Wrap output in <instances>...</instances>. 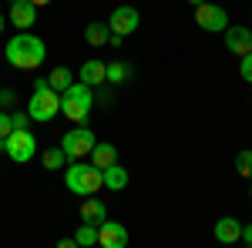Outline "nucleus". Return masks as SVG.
<instances>
[{
    "label": "nucleus",
    "instance_id": "nucleus-26",
    "mask_svg": "<svg viewBox=\"0 0 252 248\" xmlns=\"http://www.w3.org/2000/svg\"><path fill=\"white\" fill-rule=\"evenodd\" d=\"M239 74H242V81H246V84H252V54L239 57Z\"/></svg>",
    "mask_w": 252,
    "mask_h": 248
},
{
    "label": "nucleus",
    "instance_id": "nucleus-29",
    "mask_svg": "<svg viewBox=\"0 0 252 248\" xmlns=\"http://www.w3.org/2000/svg\"><path fill=\"white\" fill-rule=\"evenodd\" d=\"M108 44H111V47H121V44H125V37H118V34H111V37H108Z\"/></svg>",
    "mask_w": 252,
    "mask_h": 248
},
{
    "label": "nucleus",
    "instance_id": "nucleus-14",
    "mask_svg": "<svg viewBox=\"0 0 252 248\" xmlns=\"http://www.w3.org/2000/svg\"><path fill=\"white\" fill-rule=\"evenodd\" d=\"M81 221H88V225H101V221H108V208H104V201L88 194V198L81 201Z\"/></svg>",
    "mask_w": 252,
    "mask_h": 248
},
{
    "label": "nucleus",
    "instance_id": "nucleus-22",
    "mask_svg": "<svg viewBox=\"0 0 252 248\" xmlns=\"http://www.w3.org/2000/svg\"><path fill=\"white\" fill-rule=\"evenodd\" d=\"M235 171L242 174V178H252V151H249V148L235 154Z\"/></svg>",
    "mask_w": 252,
    "mask_h": 248
},
{
    "label": "nucleus",
    "instance_id": "nucleus-10",
    "mask_svg": "<svg viewBox=\"0 0 252 248\" xmlns=\"http://www.w3.org/2000/svg\"><path fill=\"white\" fill-rule=\"evenodd\" d=\"M222 34H225V51H229V54H235V57L252 54V30L249 27H232V24H229Z\"/></svg>",
    "mask_w": 252,
    "mask_h": 248
},
{
    "label": "nucleus",
    "instance_id": "nucleus-18",
    "mask_svg": "<svg viewBox=\"0 0 252 248\" xmlns=\"http://www.w3.org/2000/svg\"><path fill=\"white\" fill-rule=\"evenodd\" d=\"M91 165H97V168H108V165H115L118 161V148L115 144H101V141H94V148H91Z\"/></svg>",
    "mask_w": 252,
    "mask_h": 248
},
{
    "label": "nucleus",
    "instance_id": "nucleus-15",
    "mask_svg": "<svg viewBox=\"0 0 252 248\" xmlns=\"http://www.w3.org/2000/svg\"><path fill=\"white\" fill-rule=\"evenodd\" d=\"M101 174H104V188L108 191H125L128 188V171L121 168V165H108V168H101Z\"/></svg>",
    "mask_w": 252,
    "mask_h": 248
},
{
    "label": "nucleus",
    "instance_id": "nucleus-25",
    "mask_svg": "<svg viewBox=\"0 0 252 248\" xmlns=\"http://www.w3.org/2000/svg\"><path fill=\"white\" fill-rule=\"evenodd\" d=\"M17 104V91L14 87H0V108L7 111V108H14Z\"/></svg>",
    "mask_w": 252,
    "mask_h": 248
},
{
    "label": "nucleus",
    "instance_id": "nucleus-32",
    "mask_svg": "<svg viewBox=\"0 0 252 248\" xmlns=\"http://www.w3.org/2000/svg\"><path fill=\"white\" fill-rule=\"evenodd\" d=\"M189 3H192V7H198V3H205V0H189Z\"/></svg>",
    "mask_w": 252,
    "mask_h": 248
},
{
    "label": "nucleus",
    "instance_id": "nucleus-11",
    "mask_svg": "<svg viewBox=\"0 0 252 248\" xmlns=\"http://www.w3.org/2000/svg\"><path fill=\"white\" fill-rule=\"evenodd\" d=\"M34 20H37V7H34L31 0H14V3H10V24H14L17 30H31Z\"/></svg>",
    "mask_w": 252,
    "mask_h": 248
},
{
    "label": "nucleus",
    "instance_id": "nucleus-34",
    "mask_svg": "<svg viewBox=\"0 0 252 248\" xmlns=\"http://www.w3.org/2000/svg\"><path fill=\"white\" fill-rule=\"evenodd\" d=\"M249 14H252V10H249Z\"/></svg>",
    "mask_w": 252,
    "mask_h": 248
},
{
    "label": "nucleus",
    "instance_id": "nucleus-33",
    "mask_svg": "<svg viewBox=\"0 0 252 248\" xmlns=\"http://www.w3.org/2000/svg\"><path fill=\"white\" fill-rule=\"evenodd\" d=\"M249 181H252V178H249ZM249 198H252V185H249Z\"/></svg>",
    "mask_w": 252,
    "mask_h": 248
},
{
    "label": "nucleus",
    "instance_id": "nucleus-2",
    "mask_svg": "<svg viewBox=\"0 0 252 248\" xmlns=\"http://www.w3.org/2000/svg\"><path fill=\"white\" fill-rule=\"evenodd\" d=\"M64 185H67V191H71V194L88 198V194H97V191L104 188V174H101V168H97V165H91V161L78 158V161H67Z\"/></svg>",
    "mask_w": 252,
    "mask_h": 248
},
{
    "label": "nucleus",
    "instance_id": "nucleus-16",
    "mask_svg": "<svg viewBox=\"0 0 252 248\" xmlns=\"http://www.w3.org/2000/svg\"><path fill=\"white\" fill-rule=\"evenodd\" d=\"M108 37H111V27H108L104 20H91V24L84 27V40H88L91 47H104Z\"/></svg>",
    "mask_w": 252,
    "mask_h": 248
},
{
    "label": "nucleus",
    "instance_id": "nucleus-4",
    "mask_svg": "<svg viewBox=\"0 0 252 248\" xmlns=\"http://www.w3.org/2000/svg\"><path fill=\"white\" fill-rule=\"evenodd\" d=\"M27 114L31 121H54L61 114V94L47 84V77H37V84H34V94L27 101Z\"/></svg>",
    "mask_w": 252,
    "mask_h": 248
},
{
    "label": "nucleus",
    "instance_id": "nucleus-28",
    "mask_svg": "<svg viewBox=\"0 0 252 248\" xmlns=\"http://www.w3.org/2000/svg\"><path fill=\"white\" fill-rule=\"evenodd\" d=\"M74 245H78L74 238H61V242H58V248H74Z\"/></svg>",
    "mask_w": 252,
    "mask_h": 248
},
{
    "label": "nucleus",
    "instance_id": "nucleus-7",
    "mask_svg": "<svg viewBox=\"0 0 252 248\" xmlns=\"http://www.w3.org/2000/svg\"><path fill=\"white\" fill-rule=\"evenodd\" d=\"M195 24H198L202 30H209V34H222V30L229 27V10L205 0V3L195 7Z\"/></svg>",
    "mask_w": 252,
    "mask_h": 248
},
{
    "label": "nucleus",
    "instance_id": "nucleus-24",
    "mask_svg": "<svg viewBox=\"0 0 252 248\" xmlns=\"http://www.w3.org/2000/svg\"><path fill=\"white\" fill-rule=\"evenodd\" d=\"M10 131H14L10 111H3V108H0V141H7V138H10Z\"/></svg>",
    "mask_w": 252,
    "mask_h": 248
},
{
    "label": "nucleus",
    "instance_id": "nucleus-23",
    "mask_svg": "<svg viewBox=\"0 0 252 248\" xmlns=\"http://www.w3.org/2000/svg\"><path fill=\"white\" fill-rule=\"evenodd\" d=\"M10 121H14V131H27L31 128V114L27 111H10Z\"/></svg>",
    "mask_w": 252,
    "mask_h": 248
},
{
    "label": "nucleus",
    "instance_id": "nucleus-1",
    "mask_svg": "<svg viewBox=\"0 0 252 248\" xmlns=\"http://www.w3.org/2000/svg\"><path fill=\"white\" fill-rule=\"evenodd\" d=\"M3 57H7L10 67H17V71H37L40 64L47 60V44L40 37H34L31 30H20L17 37L7 40Z\"/></svg>",
    "mask_w": 252,
    "mask_h": 248
},
{
    "label": "nucleus",
    "instance_id": "nucleus-20",
    "mask_svg": "<svg viewBox=\"0 0 252 248\" xmlns=\"http://www.w3.org/2000/svg\"><path fill=\"white\" fill-rule=\"evenodd\" d=\"M40 161H44L47 171H61L67 165V154H64V148H47V151L40 154Z\"/></svg>",
    "mask_w": 252,
    "mask_h": 248
},
{
    "label": "nucleus",
    "instance_id": "nucleus-13",
    "mask_svg": "<svg viewBox=\"0 0 252 248\" xmlns=\"http://www.w3.org/2000/svg\"><path fill=\"white\" fill-rule=\"evenodd\" d=\"M239 235H242V221H239V218L225 215V218L215 221V242H219V245H235Z\"/></svg>",
    "mask_w": 252,
    "mask_h": 248
},
{
    "label": "nucleus",
    "instance_id": "nucleus-27",
    "mask_svg": "<svg viewBox=\"0 0 252 248\" xmlns=\"http://www.w3.org/2000/svg\"><path fill=\"white\" fill-rule=\"evenodd\" d=\"M239 242H246L252 248V225H242V235H239Z\"/></svg>",
    "mask_w": 252,
    "mask_h": 248
},
{
    "label": "nucleus",
    "instance_id": "nucleus-5",
    "mask_svg": "<svg viewBox=\"0 0 252 248\" xmlns=\"http://www.w3.org/2000/svg\"><path fill=\"white\" fill-rule=\"evenodd\" d=\"M94 131L88 128V124H74L71 131L61 138V148H64V154H67V161H78V158H88L91 154V148H94Z\"/></svg>",
    "mask_w": 252,
    "mask_h": 248
},
{
    "label": "nucleus",
    "instance_id": "nucleus-30",
    "mask_svg": "<svg viewBox=\"0 0 252 248\" xmlns=\"http://www.w3.org/2000/svg\"><path fill=\"white\" fill-rule=\"evenodd\" d=\"M34 7H47V3H54V0H31Z\"/></svg>",
    "mask_w": 252,
    "mask_h": 248
},
{
    "label": "nucleus",
    "instance_id": "nucleus-31",
    "mask_svg": "<svg viewBox=\"0 0 252 248\" xmlns=\"http://www.w3.org/2000/svg\"><path fill=\"white\" fill-rule=\"evenodd\" d=\"M3 24H7V17H3V14H0V37H3Z\"/></svg>",
    "mask_w": 252,
    "mask_h": 248
},
{
    "label": "nucleus",
    "instance_id": "nucleus-21",
    "mask_svg": "<svg viewBox=\"0 0 252 248\" xmlns=\"http://www.w3.org/2000/svg\"><path fill=\"white\" fill-rule=\"evenodd\" d=\"M74 242H78V245H97V225L81 221V228H78V235H74Z\"/></svg>",
    "mask_w": 252,
    "mask_h": 248
},
{
    "label": "nucleus",
    "instance_id": "nucleus-17",
    "mask_svg": "<svg viewBox=\"0 0 252 248\" xmlns=\"http://www.w3.org/2000/svg\"><path fill=\"white\" fill-rule=\"evenodd\" d=\"M131 64L128 60H111L108 64V77H104V84H115V87H121V84H128L131 81Z\"/></svg>",
    "mask_w": 252,
    "mask_h": 248
},
{
    "label": "nucleus",
    "instance_id": "nucleus-3",
    "mask_svg": "<svg viewBox=\"0 0 252 248\" xmlns=\"http://www.w3.org/2000/svg\"><path fill=\"white\" fill-rule=\"evenodd\" d=\"M91 108H94V87L74 81L67 91H61V114L67 117L71 124H88Z\"/></svg>",
    "mask_w": 252,
    "mask_h": 248
},
{
    "label": "nucleus",
    "instance_id": "nucleus-12",
    "mask_svg": "<svg viewBox=\"0 0 252 248\" xmlns=\"http://www.w3.org/2000/svg\"><path fill=\"white\" fill-rule=\"evenodd\" d=\"M104 77H108V64L104 60H84L81 64V74H78V81L81 84H88V87H104Z\"/></svg>",
    "mask_w": 252,
    "mask_h": 248
},
{
    "label": "nucleus",
    "instance_id": "nucleus-19",
    "mask_svg": "<svg viewBox=\"0 0 252 248\" xmlns=\"http://www.w3.org/2000/svg\"><path fill=\"white\" fill-rule=\"evenodd\" d=\"M74 81H78V77H74V71H71V67H54V71L47 74V84H51L58 94H61V91H67Z\"/></svg>",
    "mask_w": 252,
    "mask_h": 248
},
{
    "label": "nucleus",
    "instance_id": "nucleus-9",
    "mask_svg": "<svg viewBox=\"0 0 252 248\" xmlns=\"http://www.w3.org/2000/svg\"><path fill=\"white\" fill-rule=\"evenodd\" d=\"M128 242H131V235H128V228H125L121 221H101V225H97V245L125 248Z\"/></svg>",
    "mask_w": 252,
    "mask_h": 248
},
{
    "label": "nucleus",
    "instance_id": "nucleus-8",
    "mask_svg": "<svg viewBox=\"0 0 252 248\" xmlns=\"http://www.w3.org/2000/svg\"><path fill=\"white\" fill-rule=\"evenodd\" d=\"M138 24H141V14H138L135 7H128V3L115 7V10H111V17H108V27H111V34H118V37L135 34Z\"/></svg>",
    "mask_w": 252,
    "mask_h": 248
},
{
    "label": "nucleus",
    "instance_id": "nucleus-6",
    "mask_svg": "<svg viewBox=\"0 0 252 248\" xmlns=\"http://www.w3.org/2000/svg\"><path fill=\"white\" fill-rule=\"evenodd\" d=\"M0 148L7 151V158H10L14 165H27V161L37 154V138L31 134V128H27V131H10L7 141H0Z\"/></svg>",
    "mask_w": 252,
    "mask_h": 248
}]
</instances>
